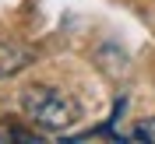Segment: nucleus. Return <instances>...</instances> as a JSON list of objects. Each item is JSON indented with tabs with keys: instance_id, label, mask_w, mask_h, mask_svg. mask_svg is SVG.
Here are the masks:
<instances>
[{
	"instance_id": "nucleus-2",
	"label": "nucleus",
	"mask_w": 155,
	"mask_h": 144,
	"mask_svg": "<svg viewBox=\"0 0 155 144\" xmlns=\"http://www.w3.org/2000/svg\"><path fill=\"white\" fill-rule=\"evenodd\" d=\"M127 137H130V141H148V144H155V116L134 123L130 130H127Z\"/></svg>"
},
{
	"instance_id": "nucleus-1",
	"label": "nucleus",
	"mask_w": 155,
	"mask_h": 144,
	"mask_svg": "<svg viewBox=\"0 0 155 144\" xmlns=\"http://www.w3.org/2000/svg\"><path fill=\"white\" fill-rule=\"evenodd\" d=\"M21 109L32 123H39L42 130H67L71 123L78 120V106L71 102L64 91L49 85H39V88H28L21 95Z\"/></svg>"
}]
</instances>
